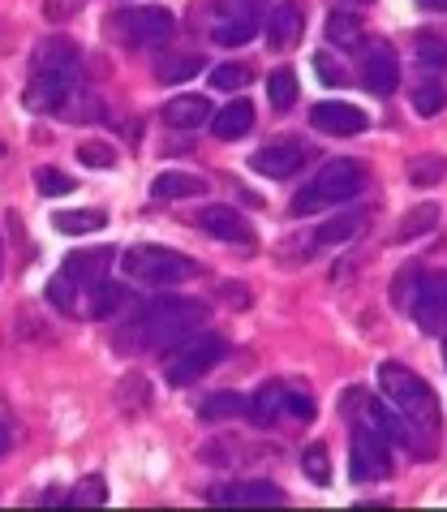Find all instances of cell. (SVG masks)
Segmentation results:
<instances>
[{
	"label": "cell",
	"mask_w": 447,
	"mask_h": 512,
	"mask_svg": "<svg viewBox=\"0 0 447 512\" xmlns=\"http://www.w3.org/2000/svg\"><path fill=\"white\" fill-rule=\"evenodd\" d=\"M203 319H207V306L194 302V297H155V302L142 306V315L117 336V345L125 353L168 349V345H181L190 332H198Z\"/></svg>",
	"instance_id": "obj_1"
},
{
	"label": "cell",
	"mask_w": 447,
	"mask_h": 512,
	"mask_svg": "<svg viewBox=\"0 0 447 512\" xmlns=\"http://www.w3.org/2000/svg\"><path fill=\"white\" fill-rule=\"evenodd\" d=\"M362 186H366V164L362 160H327L319 173H314L310 186L293 194L288 211H293V216H314V211H323V207L349 203Z\"/></svg>",
	"instance_id": "obj_2"
},
{
	"label": "cell",
	"mask_w": 447,
	"mask_h": 512,
	"mask_svg": "<svg viewBox=\"0 0 447 512\" xmlns=\"http://www.w3.org/2000/svg\"><path fill=\"white\" fill-rule=\"evenodd\" d=\"M379 388L387 392V401L400 409L405 422H417V426H435L439 422V401L430 392L426 379H417L409 366L400 362H383L379 366Z\"/></svg>",
	"instance_id": "obj_3"
},
{
	"label": "cell",
	"mask_w": 447,
	"mask_h": 512,
	"mask_svg": "<svg viewBox=\"0 0 447 512\" xmlns=\"http://www.w3.org/2000/svg\"><path fill=\"white\" fill-rule=\"evenodd\" d=\"M125 276H134L138 284H181V280H194L203 267H198L190 254H177V250H164V246H134L125 250Z\"/></svg>",
	"instance_id": "obj_4"
},
{
	"label": "cell",
	"mask_w": 447,
	"mask_h": 512,
	"mask_svg": "<svg viewBox=\"0 0 447 512\" xmlns=\"http://www.w3.org/2000/svg\"><path fill=\"white\" fill-rule=\"evenodd\" d=\"M104 31L129 48H160L177 31V18L160 5H142V9H121L117 18L104 22Z\"/></svg>",
	"instance_id": "obj_5"
},
{
	"label": "cell",
	"mask_w": 447,
	"mask_h": 512,
	"mask_svg": "<svg viewBox=\"0 0 447 512\" xmlns=\"http://www.w3.org/2000/svg\"><path fill=\"white\" fill-rule=\"evenodd\" d=\"M228 353V345H224V336H215V332H190L177 345V353L168 358V366H164V375H168V383L172 388H185V383H194V379H203L215 362H220Z\"/></svg>",
	"instance_id": "obj_6"
},
{
	"label": "cell",
	"mask_w": 447,
	"mask_h": 512,
	"mask_svg": "<svg viewBox=\"0 0 447 512\" xmlns=\"http://www.w3.org/2000/svg\"><path fill=\"white\" fill-rule=\"evenodd\" d=\"M344 409H357L353 418L362 422L366 431L383 435L387 444H405V439H409V426H405V418H400L392 405L374 401V396H366V392H349V396H344Z\"/></svg>",
	"instance_id": "obj_7"
},
{
	"label": "cell",
	"mask_w": 447,
	"mask_h": 512,
	"mask_svg": "<svg viewBox=\"0 0 447 512\" xmlns=\"http://www.w3.org/2000/svg\"><path fill=\"white\" fill-rule=\"evenodd\" d=\"M387 469H392V461H387V439L366 431L362 422H357L353 431V452H349V474L357 482H370V478H383Z\"/></svg>",
	"instance_id": "obj_8"
},
{
	"label": "cell",
	"mask_w": 447,
	"mask_h": 512,
	"mask_svg": "<svg viewBox=\"0 0 447 512\" xmlns=\"http://www.w3.org/2000/svg\"><path fill=\"white\" fill-rule=\"evenodd\" d=\"M306 164H310V147H306V142H271V147L254 151V160H250L254 173L258 177H271V181L293 177Z\"/></svg>",
	"instance_id": "obj_9"
},
{
	"label": "cell",
	"mask_w": 447,
	"mask_h": 512,
	"mask_svg": "<svg viewBox=\"0 0 447 512\" xmlns=\"http://www.w3.org/2000/svg\"><path fill=\"white\" fill-rule=\"evenodd\" d=\"M409 315L417 319V327L422 332H443V310H447V289H443V276H422V284L413 289L409 297Z\"/></svg>",
	"instance_id": "obj_10"
},
{
	"label": "cell",
	"mask_w": 447,
	"mask_h": 512,
	"mask_svg": "<svg viewBox=\"0 0 447 512\" xmlns=\"http://www.w3.org/2000/svg\"><path fill=\"white\" fill-rule=\"evenodd\" d=\"M362 82L370 95H392L400 87V56L392 44H370L362 56Z\"/></svg>",
	"instance_id": "obj_11"
},
{
	"label": "cell",
	"mask_w": 447,
	"mask_h": 512,
	"mask_svg": "<svg viewBox=\"0 0 447 512\" xmlns=\"http://www.w3.org/2000/svg\"><path fill=\"white\" fill-rule=\"evenodd\" d=\"M35 74H61V78L82 82V56L74 48V39H65V35L43 39L35 48Z\"/></svg>",
	"instance_id": "obj_12"
},
{
	"label": "cell",
	"mask_w": 447,
	"mask_h": 512,
	"mask_svg": "<svg viewBox=\"0 0 447 512\" xmlns=\"http://www.w3.org/2000/svg\"><path fill=\"white\" fill-rule=\"evenodd\" d=\"M194 220H198V229H207L215 241H228V246H254V229L233 207H203Z\"/></svg>",
	"instance_id": "obj_13"
},
{
	"label": "cell",
	"mask_w": 447,
	"mask_h": 512,
	"mask_svg": "<svg viewBox=\"0 0 447 512\" xmlns=\"http://www.w3.org/2000/svg\"><path fill=\"white\" fill-rule=\"evenodd\" d=\"M310 125H314V130H323V134L349 138V134L366 130V112L353 108V104H340V99H323V104L310 108Z\"/></svg>",
	"instance_id": "obj_14"
},
{
	"label": "cell",
	"mask_w": 447,
	"mask_h": 512,
	"mask_svg": "<svg viewBox=\"0 0 447 512\" xmlns=\"http://www.w3.org/2000/svg\"><path fill=\"white\" fill-rule=\"evenodd\" d=\"M74 91H78V82H74V78H61V74H35V78H31V87H26V108H35V112H61Z\"/></svg>",
	"instance_id": "obj_15"
},
{
	"label": "cell",
	"mask_w": 447,
	"mask_h": 512,
	"mask_svg": "<svg viewBox=\"0 0 447 512\" xmlns=\"http://www.w3.org/2000/svg\"><path fill=\"white\" fill-rule=\"evenodd\" d=\"M301 31H306V13H301V5L297 0H280L276 13H271V22H267V44L276 52H288V48H297Z\"/></svg>",
	"instance_id": "obj_16"
},
{
	"label": "cell",
	"mask_w": 447,
	"mask_h": 512,
	"mask_svg": "<svg viewBox=\"0 0 447 512\" xmlns=\"http://www.w3.org/2000/svg\"><path fill=\"white\" fill-rule=\"evenodd\" d=\"M108 267H112V246H91V250L69 254L61 272L74 284H99V280H108Z\"/></svg>",
	"instance_id": "obj_17"
},
{
	"label": "cell",
	"mask_w": 447,
	"mask_h": 512,
	"mask_svg": "<svg viewBox=\"0 0 447 512\" xmlns=\"http://www.w3.org/2000/svg\"><path fill=\"white\" fill-rule=\"evenodd\" d=\"M284 409H288V388H280V383H263L254 392V401H245V414H250L254 426H276Z\"/></svg>",
	"instance_id": "obj_18"
},
{
	"label": "cell",
	"mask_w": 447,
	"mask_h": 512,
	"mask_svg": "<svg viewBox=\"0 0 447 512\" xmlns=\"http://www.w3.org/2000/svg\"><path fill=\"white\" fill-rule=\"evenodd\" d=\"M164 121L172 130H194V125L211 121V99L207 95H177L164 104Z\"/></svg>",
	"instance_id": "obj_19"
},
{
	"label": "cell",
	"mask_w": 447,
	"mask_h": 512,
	"mask_svg": "<svg viewBox=\"0 0 447 512\" xmlns=\"http://www.w3.org/2000/svg\"><path fill=\"white\" fill-rule=\"evenodd\" d=\"M362 229H366V211L357 207V211H344V216L319 224V229L310 233V241H314V250H319V246H340V241H353Z\"/></svg>",
	"instance_id": "obj_20"
},
{
	"label": "cell",
	"mask_w": 447,
	"mask_h": 512,
	"mask_svg": "<svg viewBox=\"0 0 447 512\" xmlns=\"http://www.w3.org/2000/svg\"><path fill=\"white\" fill-rule=\"evenodd\" d=\"M250 125H254V104H250V99H237V104H224L211 117V134L224 138V142H233V138H241L245 130H250Z\"/></svg>",
	"instance_id": "obj_21"
},
{
	"label": "cell",
	"mask_w": 447,
	"mask_h": 512,
	"mask_svg": "<svg viewBox=\"0 0 447 512\" xmlns=\"http://www.w3.org/2000/svg\"><path fill=\"white\" fill-rule=\"evenodd\" d=\"M220 500L224 504H284V491L276 482H233Z\"/></svg>",
	"instance_id": "obj_22"
},
{
	"label": "cell",
	"mask_w": 447,
	"mask_h": 512,
	"mask_svg": "<svg viewBox=\"0 0 447 512\" xmlns=\"http://www.w3.org/2000/svg\"><path fill=\"white\" fill-rule=\"evenodd\" d=\"M151 190H155V198H203L207 181L194 173H160Z\"/></svg>",
	"instance_id": "obj_23"
},
{
	"label": "cell",
	"mask_w": 447,
	"mask_h": 512,
	"mask_svg": "<svg viewBox=\"0 0 447 512\" xmlns=\"http://www.w3.org/2000/svg\"><path fill=\"white\" fill-rule=\"evenodd\" d=\"M327 39L336 48H362L366 44V26L357 13H331L327 18Z\"/></svg>",
	"instance_id": "obj_24"
},
{
	"label": "cell",
	"mask_w": 447,
	"mask_h": 512,
	"mask_svg": "<svg viewBox=\"0 0 447 512\" xmlns=\"http://www.w3.org/2000/svg\"><path fill=\"white\" fill-rule=\"evenodd\" d=\"M245 414V396L241 392H211L203 405H198V418L207 422H224V418H241Z\"/></svg>",
	"instance_id": "obj_25"
},
{
	"label": "cell",
	"mask_w": 447,
	"mask_h": 512,
	"mask_svg": "<svg viewBox=\"0 0 447 512\" xmlns=\"http://www.w3.org/2000/svg\"><path fill=\"white\" fill-rule=\"evenodd\" d=\"M52 224H56V233L82 237V233H99V229H104L108 216H104V211H56Z\"/></svg>",
	"instance_id": "obj_26"
},
{
	"label": "cell",
	"mask_w": 447,
	"mask_h": 512,
	"mask_svg": "<svg viewBox=\"0 0 447 512\" xmlns=\"http://www.w3.org/2000/svg\"><path fill=\"white\" fill-rule=\"evenodd\" d=\"M117 306H125V289H117V284H108V280L91 284V302H86V315H91V319H108V315H117Z\"/></svg>",
	"instance_id": "obj_27"
},
{
	"label": "cell",
	"mask_w": 447,
	"mask_h": 512,
	"mask_svg": "<svg viewBox=\"0 0 447 512\" xmlns=\"http://www.w3.org/2000/svg\"><path fill=\"white\" fill-rule=\"evenodd\" d=\"M198 69H207L203 56H168V61H160V69H155V78H160L164 87H172V82H190Z\"/></svg>",
	"instance_id": "obj_28"
},
{
	"label": "cell",
	"mask_w": 447,
	"mask_h": 512,
	"mask_svg": "<svg viewBox=\"0 0 447 512\" xmlns=\"http://www.w3.org/2000/svg\"><path fill=\"white\" fill-rule=\"evenodd\" d=\"M267 95H271V108L276 112H288L297 104V74L293 69H276V74L267 78Z\"/></svg>",
	"instance_id": "obj_29"
},
{
	"label": "cell",
	"mask_w": 447,
	"mask_h": 512,
	"mask_svg": "<svg viewBox=\"0 0 447 512\" xmlns=\"http://www.w3.org/2000/svg\"><path fill=\"white\" fill-rule=\"evenodd\" d=\"M250 82H254V69L241 65V61H224V65L211 69V87L215 91H241V87H250Z\"/></svg>",
	"instance_id": "obj_30"
},
{
	"label": "cell",
	"mask_w": 447,
	"mask_h": 512,
	"mask_svg": "<svg viewBox=\"0 0 447 512\" xmlns=\"http://www.w3.org/2000/svg\"><path fill=\"white\" fill-rule=\"evenodd\" d=\"M258 31V22H211V39L220 48H241V44H250Z\"/></svg>",
	"instance_id": "obj_31"
},
{
	"label": "cell",
	"mask_w": 447,
	"mask_h": 512,
	"mask_svg": "<svg viewBox=\"0 0 447 512\" xmlns=\"http://www.w3.org/2000/svg\"><path fill=\"white\" fill-rule=\"evenodd\" d=\"M108 500V482L99 478V474H86L74 491H69V504L74 508H95V504H104Z\"/></svg>",
	"instance_id": "obj_32"
},
{
	"label": "cell",
	"mask_w": 447,
	"mask_h": 512,
	"mask_svg": "<svg viewBox=\"0 0 447 512\" xmlns=\"http://www.w3.org/2000/svg\"><path fill=\"white\" fill-rule=\"evenodd\" d=\"M301 469H306V478H314L319 487H327L331 482V457L323 444H310L306 452H301Z\"/></svg>",
	"instance_id": "obj_33"
},
{
	"label": "cell",
	"mask_w": 447,
	"mask_h": 512,
	"mask_svg": "<svg viewBox=\"0 0 447 512\" xmlns=\"http://www.w3.org/2000/svg\"><path fill=\"white\" fill-rule=\"evenodd\" d=\"M215 22H258V0H215Z\"/></svg>",
	"instance_id": "obj_34"
},
{
	"label": "cell",
	"mask_w": 447,
	"mask_h": 512,
	"mask_svg": "<svg viewBox=\"0 0 447 512\" xmlns=\"http://www.w3.org/2000/svg\"><path fill=\"white\" fill-rule=\"evenodd\" d=\"M443 108V87L439 82H422V87H413V112L417 117H439Z\"/></svg>",
	"instance_id": "obj_35"
},
{
	"label": "cell",
	"mask_w": 447,
	"mask_h": 512,
	"mask_svg": "<svg viewBox=\"0 0 447 512\" xmlns=\"http://www.w3.org/2000/svg\"><path fill=\"white\" fill-rule=\"evenodd\" d=\"M35 190L48 194V198H61V194L74 190V177L61 173V168H39V173H35Z\"/></svg>",
	"instance_id": "obj_36"
},
{
	"label": "cell",
	"mask_w": 447,
	"mask_h": 512,
	"mask_svg": "<svg viewBox=\"0 0 447 512\" xmlns=\"http://www.w3.org/2000/svg\"><path fill=\"white\" fill-rule=\"evenodd\" d=\"M48 302H52L56 310H65V315H74V306H78V293H74V280H69L65 272L48 280Z\"/></svg>",
	"instance_id": "obj_37"
},
{
	"label": "cell",
	"mask_w": 447,
	"mask_h": 512,
	"mask_svg": "<svg viewBox=\"0 0 447 512\" xmlns=\"http://www.w3.org/2000/svg\"><path fill=\"white\" fill-rule=\"evenodd\" d=\"M409 177H413V186H439L443 181V160L439 155H422V160L409 164Z\"/></svg>",
	"instance_id": "obj_38"
},
{
	"label": "cell",
	"mask_w": 447,
	"mask_h": 512,
	"mask_svg": "<svg viewBox=\"0 0 447 512\" xmlns=\"http://www.w3.org/2000/svg\"><path fill=\"white\" fill-rule=\"evenodd\" d=\"M151 401V388H147V379L142 375H125V383H121V405L134 414V409H142Z\"/></svg>",
	"instance_id": "obj_39"
},
{
	"label": "cell",
	"mask_w": 447,
	"mask_h": 512,
	"mask_svg": "<svg viewBox=\"0 0 447 512\" xmlns=\"http://www.w3.org/2000/svg\"><path fill=\"white\" fill-rule=\"evenodd\" d=\"M78 160H82L86 168H112V164H117V151H112L108 142H82V147H78Z\"/></svg>",
	"instance_id": "obj_40"
},
{
	"label": "cell",
	"mask_w": 447,
	"mask_h": 512,
	"mask_svg": "<svg viewBox=\"0 0 447 512\" xmlns=\"http://www.w3.org/2000/svg\"><path fill=\"white\" fill-rule=\"evenodd\" d=\"M435 207H422V211H413V216H405V224L396 229V241H409L413 233H426V229H435Z\"/></svg>",
	"instance_id": "obj_41"
},
{
	"label": "cell",
	"mask_w": 447,
	"mask_h": 512,
	"mask_svg": "<svg viewBox=\"0 0 447 512\" xmlns=\"http://www.w3.org/2000/svg\"><path fill=\"white\" fill-rule=\"evenodd\" d=\"M417 48H422V56L430 61V69L443 65V48H439V35H435V31H422V35H417Z\"/></svg>",
	"instance_id": "obj_42"
},
{
	"label": "cell",
	"mask_w": 447,
	"mask_h": 512,
	"mask_svg": "<svg viewBox=\"0 0 447 512\" xmlns=\"http://www.w3.org/2000/svg\"><path fill=\"white\" fill-rule=\"evenodd\" d=\"M284 414H293L297 422H310V418H314V401H310V396L288 392V409H284Z\"/></svg>",
	"instance_id": "obj_43"
},
{
	"label": "cell",
	"mask_w": 447,
	"mask_h": 512,
	"mask_svg": "<svg viewBox=\"0 0 447 512\" xmlns=\"http://www.w3.org/2000/svg\"><path fill=\"white\" fill-rule=\"evenodd\" d=\"M314 69H319V78L327 82V87H336L340 82V69L331 65V56H314Z\"/></svg>",
	"instance_id": "obj_44"
},
{
	"label": "cell",
	"mask_w": 447,
	"mask_h": 512,
	"mask_svg": "<svg viewBox=\"0 0 447 512\" xmlns=\"http://www.w3.org/2000/svg\"><path fill=\"white\" fill-rule=\"evenodd\" d=\"M5 452H9V422L0 418V457H5Z\"/></svg>",
	"instance_id": "obj_45"
},
{
	"label": "cell",
	"mask_w": 447,
	"mask_h": 512,
	"mask_svg": "<svg viewBox=\"0 0 447 512\" xmlns=\"http://www.w3.org/2000/svg\"><path fill=\"white\" fill-rule=\"evenodd\" d=\"M422 5H426V9H443V0H422Z\"/></svg>",
	"instance_id": "obj_46"
},
{
	"label": "cell",
	"mask_w": 447,
	"mask_h": 512,
	"mask_svg": "<svg viewBox=\"0 0 447 512\" xmlns=\"http://www.w3.org/2000/svg\"><path fill=\"white\" fill-rule=\"evenodd\" d=\"M349 5H370V0H349Z\"/></svg>",
	"instance_id": "obj_47"
}]
</instances>
